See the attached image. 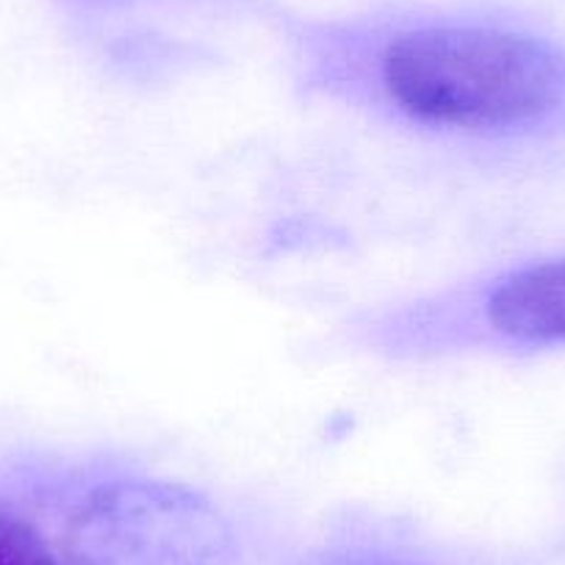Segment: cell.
Listing matches in <instances>:
<instances>
[{
  "label": "cell",
  "instance_id": "1",
  "mask_svg": "<svg viewBox=\"0 0 565 565\" xmlns=\"http://www.w3.org/2000/svg\"><path fill=\"white\" fill-rule=\"evenodd\" d=\"M311 97L458 145L513 148L565 128V51L526 29L427 20L302 62Z\"/></svg>",
  "mask_w": 565,
  "mask_h": 565
},
{
  "label": "cell",
  "instance_id": "2",
  "mask_svg": "<svg viewBox=\"0 0 565 565\" xmlns=\"http://www.w3.org/2000/svg\"><path fill=\"white\" fill-rule=\"evenodd\" d=\"M366 335L394 358L565 347V255L380 313Z\"/></svg>",
  "mask_w": 565,
  "mask_h": 565
},
{
  "label": "cell",
  "instance_id": "3",
  "mask_svg": "<svg viewBox=\"0 0 565 565\" xmlns=\"http://www.w3.org/2000/svg\"><path fill=\"white\" fill-rule=\"evenodd\" d=\"M64 554L70 565H242L231 524L203 493L125 471L81 488Z\"/></svg>",
  "mask_w": 565,
  "mask_h": 565
},
{
  "label": "cell",
  "instance_id": "4",
  "mask_svg": "<svg viewBox=\"0 0 565 565\" xmlns=\"http://www.w3.org/2000/svg\"><path fill=\"white\" fill-rule=\"evenodd\" d=\"M0 565H62L36 524L0 499Z\"/></svg>",
  "mask_w": 565,
  "mask_h": 565
},
{
  "label": "cell",
  "instance_id": "5",
  "mask_svg": "<svg viewBox=\"0 0 565 565\" xmlns=\"http://www.w3.org/2000/svg\"><path fill=\"white\" fill-rule=\"evenodd\" d=\"M308 565H422L416 559L399 557V554L380 552V548H341L313 557Z\"/></svg>",
  "mask_w": 565,
  "mask_h": 565
}]
</instances>
